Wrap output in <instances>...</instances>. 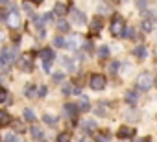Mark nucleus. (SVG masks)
Masks as SVG:
<instances>
[{
  "label": "nucleus",
  "instance_id": "obj_10",
  "mask_svg": "<svg viewBox=\"0 0 157 142\" xmlns=\"http://www.w3.org/2000/svg\"><path fill=\"white\" fill-rule=\"evenodd\" d=\"M78 111H82V113H87L89 109H91V103H89V100L85 98V96H80V102H78Z\"/></svg>",
  "mask_w": 157,
  "mask_h": 142
},
{
  "label": "nucleus",
  "instance_id": "obj_42",
  "mask_svg": "<svg viewBox=\"0 0 157 142\" xmlns=\"http://www.w3.org/2000/svg\"><path fill=\"white\" fill-rule=\"evenodd\" d=\"M137 8L139 9H144L146 8V0H137Z\"/></svg>",
  "mask_w": 157,
  "mask_h": 142
},
{
  "label": "nucleus",
  "instance_id": "obj_46",
  "mask_svg": "<svg viewBox=\"0 0 157 142\" xmlns=\"http://www.w3.org/2000/svg\"><path fill=\"white\" fill-rule=\"evenodd\" d=\"M2 41H4V32L0 30V43H2Z\"/></svg>",
  "mask_w": 157,
  "mask_h": 142
},
{
  "label": "nucleus",
  "instance_id": "obj_45",
  "mask_svg": "<svg viewBox=\"0 0 157 142\" xmlns=\"http://www.w3.org/2000/svg\"><path fill=\"white\" fill-rule=\"evenodd\" d=\"M11 0H0V6H6V4H10Z\"/></svg>",
  "mask_w": 157,
  "mask_h": 142
},
{
  "label": "nucleus",
  "instance_id": "obj_32",
  "mask_svg": "<svg viewBox=\"0 0 157 142\" xmlns=\"http://www.w3.org/2000/svg\"><path fill=\"white\" fill-rule=\"evenodd\" d=\"M54 46H57V48H63V46H65V39L57 35V37L54 39Z\"/></svg>",
  "mask_w": 157,
  "mask_h": 142
},
{
  "label": "nucleus",
  "instance_id": "obj_35",
  "mask_svg": "<svg viewBox=\"0 0 157 142\" xmlns=\"http://www.w3.org/2000/svg\"><path fill=\"white\" fill-rule=\"evenodd\" d=\"M4 102H8V91L0 89V103H4Z\"/></svg>",
  "mask_w": 157,
  "mask_h": 142
},
{
  "label": "nucleus",
  "instance_id": "obj_22",
  "mask_svg": "<svg viewBox=\"0 0 157 142\" xmlns=\"http://www.w3.org/2000/svg\"><path fill=\"white\" fill-rule=\"evenodd\" d=\"M10 114L6 113V111H0V125H8L10 124Z\"/></svg>",
  "mask_w": 157,
  "mask_h": 142
},
{
  "label": "nucleus",
  "instance_id": "obj_27",
  "mask_svg": "<svg viewBox=\"0 0 157 142\" xmlns=\"http://www.w3.org/2000/svg\"><path fill=\"white\" fill-rule=\"evenodd\" d=\"M2 142H21V140H19V136H15L13 133H10V135L2 136Z\"/></svg>",
  "mask_w": 157,
  "mask_h": 142
},
{
  "label": "nucleus",
  "instance_id": "obj_5",
  "mask_svg": "<svg viewBox=\"0 0 157 142\" xmlns=\"http://www.w3.org/2000/svg\"><path fill=\"white\" fill-rule=\"evenodd\" d=\"M105 83H107V81H105V78H104L102 74H93L91 80H89V85H91L93 91H104Z\"/></svg>",
  "mask_w": 157,
  "mask_h": 142
},
{
  "label": "nucleus",
  "instance_id": "obj_39",
  "mask_svg": "<svg viewBox=\"0 0 157 142\" xmlns=\"http://www.w3.org/2000/svg\"><path fill=\"white\" fill-rule=\"evenodd\" d=\"M54 17H56L54 13H46V15L43 17V22H50V21H54Z\"/></svg>",
  "mask_w": 157,
  "mask_h": 142
},
{
  "label": "nucleus",
  "instance_id": "obj_11",
  "mask_svg": "<svg viewBox=\"0 0 157 142\" xmlns=\"http://www.w3.org/2000/svg\"><path fill=\"white\" fill-rule=\"evenodd\" d=\"M72 19H74V22L76 24H80V26H83L87 21H85V15L82 13V11H78V9H72Z\"/></svg>",
  "mask_w": 157,
  "mask_h": 142
},
{
  "label": "nucleus",
  "instance_id": "obj_8",
  "mask_svg": "<svg viewBox=\"0 0 157 142\" xmlns=\"http://www.w3.org/2000/svg\"><path fill=\"white\" fill-rule=\"evenodd\" d=\"M133 135H135V129H131V127H128V125L118 127V138L126 140V138H131Z\"/></svg>",
  "mask_w": 157,
  "mask_h": 142
},
{
  "label": "nucleus",
  "instance_id": "obj_9",
  "mask_svg": "<svg viewBox=\"0 0 157 142\" xmlns=\"http://www.w3.org/2000/svg\"><path fill=\"white\" fill-rule=\"evenodd\" d=\"M65 113L70 116V120H72V124L76 125V116H78V107L74 105V103H67L65 105Z\"/></svg>",
  "mask_w": 157,
  "mask_h": 142
},
{
  "label": "nucleus",
  "instance_id": "obj_36",
  "mask_svg": "<svg viewBox=\"0 0 157 142\" xmlns=\"http://www.w3.org/2000/svg\"><path fill=\"white\" fill-rule=\"evenodd\" d=\"M151 28H153V26H151V21H144V22H142V30H144V32H151Z\"/></svg>",
  "mask_w": 157,
  "mask_h": 142
},
{
  "label": "nucleus",
  "instance_id": "obj_30",
  "mask_svg": "<svg viewBox=\"0 0 157 142\" xmlns=\"http://www.w3.org/2000/svg\"><path fill=\"white\" fill-rule=\"evenodd\" d=\"M10 124H13V127H15L19 133H22V131H24V124H21V120H13V122H10Z\"/></svg>",
  "mask_w": 157,
  "mask_h": 142
},
{
  "label": "nucleus",
  "instance_id": "obj_43",
  "mask_svg": "<svg viewBox=\"0 0 157 142\" xmlns=\"http://www.w3.org/2000/svg\"><path fill=\"white\" fill-rule=\"evenodd\" d=\"M118 68H120V63H118V61H115V63L111 65V72H117Z\"/></svg>",
  "mask_w": 157,
  "mask_h": 142
},
{
  "label": "nucleus",
  "instance_id": "obj_3",
  "mask_svg": "<svg viewBox=\"0 0 157 142\" xmlns=\"http://www.w3.org/2000/svg\"><path fill=\"white\" fill-rule=\"evenodd\" d=\"M19 68L22 70V72H32L33 70V54L26 52L19 57Z\"/></svg>",
  "mask_w": 157,
  "mask_h": 142
},
{
  "label": "nucleus",
  "instance_id": "obj_33",
  "mask_svg": "<svg viewBox=\"0 0 157 142\" xmlns=\"http://www.w3.org/2000/svg\"><path fill=\"white\" fill-rule=\"evenodd\" d=\"M52 80H54L56 83H61V81L65 80V74H63V72H56V74L52 76Z\"/></svg>",
  "mask_w": 157,
  "mask_h": 142
},
{
  "label": "nucleus",
  "instance_id": "obj_21",
  "mask_svg": "<svg viewBox=\"0 0 157 142\" xmlns=\"http://www.w3.org/2000/svg\"><path fill=\"white\" fill-rule=\"evenodd\" d=\"M126 102H128L129 105H135V102H137V92H135V91H129V92L126 94Z\"/></svg>",
  "mask_w": 157,
  "mask_h": 142
},
{
  "label": "nucleus",
  "instance_id": "obj_28",
  "mask_svg": "<svg viewBox=\"0 0 157 142\" xmlns=\"http://www.w3.org/2000/svg\"><path fill=\"white\" fill-rule=\"evenodd\" d=\"M32 22H33V26H37V28H43V17L32 15Z\"/></svg>",
  "mask_w": 157,
  "mask_h": 142
},
{
  "label": "nucleus",
  "instance_id": "obj_47",
  "mask_svg": "<svg viewBox=\"0 0 157 142\" xmlns=\"http://www.w3.org/2000/svg\"><path fill=\"white\" fill-rule=\"evenodd\" d=\"M32 2H33V4H41V2H43V0H32Z\"/></svg>",
  "mask_w": 157,
  "mask_h": 142
},
{
  "label": "nucleus",
  "instance_id": "obj_13",
  "mask_svg": "<svg viewBox=\"0 0 157 142\" xmlns=\"http://www.w3.org/2000/svg\"><path fill=\"white\" fill-rule=\"evenodd\" d=\"M63 94H82V91L76 85H65L63 87Z\"/></svg>",
  "mask_w": 157,
  "mask_h": 142
},
{
  "label": "nucleus",
  "instance_id": "obj_18",
  "mask_svg": "<svg viewBox=\"0 0 157 142\" xmlns=\"http://www.w3.org/2000/svg\"><path fill=\"white\" fill-rule=\"evenodd\" d=\"M24 94H26V98H35L37 96V87L35 85H28L26 91H24Z\"/></svg>",
  "mask_w": 157,
  "mask_h": 142
},
{
  "label": "nucleus",
  "instance_id": "obj_48",
  "mask_svg": "<svg viewBox=\"0 0 157 142\" xmlns=\"http://www.w3.org/2000/svg\"><path fill=\"white\" fill-rule=\"evenodd\" d=\"M80 142H91V140H87V138H83V140H80Z\"/></svg>",
  "mask_w": 157,
  "mask_h": 142
},
{
  "label": "nucleus",
  "instance_id": "obj_41",
  "mask_svg": "<svg viewBox=\"0 0 157 142\" xmlns=\"http://www.w3.org/2000/svg\"><path fill=\"white\" fill-rule=\"evenodd\" d=\"M83 48H85V50H87V52H89V54H91V52H93V50H94V48H93V43H91V41H87V43H85V46H83Z\"/></svg>",
  "mask_w": 157,
  "mask_h": 142
},
{
  "label": "nucleus",
  "instance_id": "obj_12",
  "mask_svg": "<svg viewBox=\"0 0 157 142\" xmlns=\"http://www.w3.org/2000/svg\"><path fill=\"white\" fill-rule=\"evenodd\" d=\"M39 55H41L43 61H54V57H56V54H54L52 48H44V50H41Z\"/></svg>",
  "mask_w": 157,
  "mask_h": 142
},
{
  "label": "nucleus",
  "instance_id": "obj_29",
  "mask_svg": "<svg viewBox=\"0 0 157 142\" xmlns=\"http://www.w3.org/2000/svg\"><path fill=\"white\" fill-rule=\"evenodd\" d=\"M56 142H70V133H67V131H65V133H61V135L57 136V140H56Z\"/></svg>",
  "mask_w": 157,
  "mask_h": 142
},
{
  "label": "nucleus",
  "instance_id": "obj_24",
  "mask_svg": "<svg viewBox=\"0 0 157 142\" xmlns=\"http://www.w3.org/2000/svg\"><path fill=\"white\" fill-rule=\"evenodd\" d=\"M43 120H44L48 125H56V122H57V118H56L54 114H44V116H43Z\"/></svg>",
  "mask_w": 157,
  "mask_h": 142
},
{
  "label": "nucleus",
  "instance_id": "obj_20",
  "mask_svg": "<svg viewBox=\"0 0 157 142\" xmlns=\"http://www.w3.org/2000/svg\"><path fill=\"white\" fill-rule=\"evenodd\" d=\"M57 30H59L61 33H68L70 26H68V22H67V21H59V22H57Z\"/></svg>",
  "mask_w": 157,
  "mask_h": 142
},
{
  "label": "nucleus",
  "instance_id": "obj_49",
  "mask_svg": "<svg viewBox=\"0 0 157 142\" xmlns=\"http://www.w3.org/2000/svg\"><path fill=\"white\" fill-rule=\"evenodd\" d=\"M155 85H157V80H155Z\"/></svg>",
  "mask_w": 157,
  "mask_h": 142
},
{
  "label": "nucleus",
  "instance_id": "obj_2",
  "mask_svg": "<svg viewBox=\"0 0 157 142\" xmlns=\"http://www.w3.org/2000/svg\"><path fill=\"white\" fill-rule=\"evenodd\" d=\"M109 30H111V35H115V37H122V35H124V30H126L124 19H122V17H118V15H117V17H113Z\"/></svg>",
  "mask_w": 157,
  "mask_h": 142
},
{
  "label": "nucleus",
  "instance_id": "obj_40",
  "mask_svg": "<svg viewBox=\"0 0 157 142\" xmlns=\"http://www.w3.org/2000/svg\"><path fill=\"white\" fill-rule=\"evenodd\" d=\"M46 94H48V89H46V87H44V85H43V87H41V89H39V96H41V98H44V96H46Z\"/></svg>",
  "mask_w": 157,
  "mask_h": 142
},
{
  "label": "nucleus",
  "instance_id": "obj_44",
  "mask_svg": "<svg viewBox=\"0 0 157 142\" xmlns=\"http://www.w3.org/2000/svg\"><path fill=\"white\" fill-rule=\"evenodd\" d=\"M0 21H6V13L2 9H0Z\"/></svg>",
  "mask_w": 157,
  "mask_h": 142
},
{
  "label": "nucleus",
  "instance_id": "obj_37",
  "mask_svg": "<svg viewBox=\"0 0 157 142\" xmlns=\"http://www.w3.org/2000/svg\"><path fill=\"white\" fill-rule=\"evenodd\" d=\"M22 9H24L28 15H33V8H32L30 4H22Z\"/></svg>",
  "mask_w": 157,
  "mask_h": 142
},
{
  "label": "nucleus",
  "instance_id": "obj_1",
  "mask_svg": "<svg viewBox=\"0 0 157 142\" xmlns=\"http://www.w3.org/2000/svg\"><path fill=\"white\" fill-rule=\"evenodd\" d=\"M17 55H19L17 48H4L2 52H0V66H2V68H10V65L15 63Z\"/></svg>",
  "mask_w": 157,
  "mask_h": 142
},
{
  "label": "nucleus",
  "instance_id": "obj_25",
  "mask_svg": "<svg viewBox=\"0 0 157 142\" xmlns=\"http://www.w3.org/2000/svg\"><path fill=\"white\" fill-rule=\"evenodd\" d=\"M135 55L140 57V59H144V57H146V48H144V46H137V48H135Z\"/></svg>",
  "mask_w": 157,
  "mask_h": 142
},
{
  "label": "nucleus",
  "instance_id": "obj_34",
  "mask_svg": "<svg viewBox=\"0 0 157 142\" xmlns=\"http://www.w3.org/2000/svg\"><path fill=\"white\" fill-rule=\"evenodd\" d=\"M124 37L133 39V37H135V30H133V28H126V30H124Z\"/></svg>",
  "mask_w": 157,
  "mask_h": 142
},
{
  "label": "nucleus",
  "instance_id": "obj_16",
  "mask_svg": "<svg viewBox=\"0 0 157 142\" xmlns=\"http://www.w3.org/2000/svg\"><path fill=\"white\" fill-rule=\"evenodd\" d=\"M82 127H83L85 133H93V131L96 129V122H93V120H85V122L82 124Z\"/></svg>",
  "mask_w": 157,
  "mask_h": 142
},
{
  "label": "nucleus",
  "instance_id": "obj_26",
  "mask_svg": "<svg viewBox=\"0 0 157 142\" xmlns=\"http://www.w3.org/2000/svg\"><path fill=\"white\" fill-rule=\"evenodd\" d=\"M24 118H26L28 122H35V114H33V111H32V109H24Z\"/></svg>",
  "mask_w": 157,
  "mask_h": 142
},
{
  "label": "nucleus",
  "instance_id": "obj_17",
  "mask_svg": "<svg viewBox=\"0 0 157 142\" xmlns=\"http://www.w3.org/2000/svg\"><path fill=\"white\" fill-rule=\"evenodd\" d=\"M30 133H32V136H33L35 140H43V131H41V127L32 125V127H30Z\"/></svg>",
  "mask_w": 157,
  "mask_h": 142
},
{
  "label": "nucleus",
  "instance_id": "obj_15",
  "mask_svg": "<svg viewBox=\"0 0 157 142\" xmlns=\"http://www.w3.org/2000/svg\"><path fill=\"white\" fill-rule=\"evenodd\" d=\"M65 46H67L68 50H76V48H78V37L74 35V37H68V39H65Z\"/></svg>",
  "mask_w": 157,
  "mask_h": 142
},
{
  "label": "nucleus",
  "instance_id": "obj_38",
  "mask_svg": "<svg viewBox=\"0 0 157 142\" xmlns=\"http://www.w3.org/2000/svg\"><path fill=\"white\" fill-rule=\"evenodd\" d=\"M43 68H44V72H50V68H52V61H43Z\"/></svg>",
  "mask_w": 157,
  "mask_h": 142
},
{
  "label": "nucleus",
  "instance_id": "obj_4",
  "mask_svg": "<svg viewBox=\"0 0 157 142\" xmlns=\"http://www.w3.org/2000/svg\"><path fill=\"white\" fill-rule=\"evenodd\" d=\"M151 85H153V78H151V74L142 72V74L137 78V87H139L140 91H150Z\"/></svg>",
  "mask_w": 157,
  "mask_h": 142
},
{
  "label": "nucleus",
  "instance_id": "obj_23",
  "mask_svg": "<svg viewBox=\"0 0 157 142\" xmlns=\"http://www.w3.org/2000/svg\"><path fill=\"white\" fill-rule=\"evenodd\" d=\"M98 55H100V59H107V57H109V48H107V46H100Z\"/></svg>",
  "mask_w": 157,
  "mask_h": 142
},
{
  "label": "nucleus",
  "instance_id": "obj_7",
  "mask_svg": "<svg viewBox=\"0 0 157 142\" xmlns=\"http://www.w3.org/2000/svg\"><path fill=\"white\" fill-rule=\"evenodd\" d=\"M102 26H104V19L102 17H94L91 21V24H89V30H91V33H98L102 30Z\"/></svg>",
  "mask_w": 157,
  "mask_h": 142
},
{
  "label": "nucleus",
  "instance_id": "obj_31",
  "mask_svg": "<svg viewBox=\"0 0 157 142\" xmlns=\"http://www.w3.org/2000/svg\"><path fill=\"white\" fill-rule=\"evenodd\" d=\"M94 140H96V142H109V136H107L105 133H98V135L94 136Z\"/></svg>",
  "mask_w": 157,
  "mask_h": 142
},
{
  "label": "nucleus",
  "instance_id": "obj_6",
  "mask_svg": "<svg viewBox=\"0 0 157 142\" xmlns=\"http://www.w3.org/2000/svg\"><path fill=\"white\" fill-rule=\"evenodd\" d=\"M6 21H8V26H10V28H19V26H21V15H19V11L13 8V9L6 15Z\"/></svg>",
  "mask_w": 157,
  "mask_h": 142
},
{
  "label": "nucleus",
  "instance_id": "obj_50",
  "mask_svg": "<svg viewBox=\"0 0 157 142\" xmlns=\"http://www.w3.org/2000/svg\"><path fill=\"white\" fill-rule=\"evenodd\" d=\"M41 142H43V140H41Z\"/></svg>",
  "mask_w": 157,
  "mask_h": 142
},
{
  "label": "nucleus",
  "instance_id": "obj_19",
  "mask_svg": "<svg viewBox=\"0 0 157 142\" xmlns=\"http://www.w3.org/2000/svg\"><path fill=\"white\" fill-rule=\"evenodd\" d=\"M61 61H63V65L70 70V72H74V70H76V65H74L72 59H68V57H61Z\"/></svg>",
  "mask_w": 157,
  "mask_h": 142
},
{
  "label": "nucleus",
  "instance_id": "obj_14",
  "mask_svg": "<svg viewBox=\"0 0 157 142\" xmlns=\"http://www.w3.org/2000/svg\"><path fill=\"white\" fill-rule=\"evenodd\" d=\"M52 13L57 15V17H65V15H67V6H65V4H56V8H54Z\"/></svg>",
  "mask_w": 157,
  "mask_h": 142
}]
</instances>
